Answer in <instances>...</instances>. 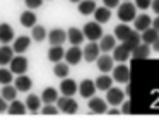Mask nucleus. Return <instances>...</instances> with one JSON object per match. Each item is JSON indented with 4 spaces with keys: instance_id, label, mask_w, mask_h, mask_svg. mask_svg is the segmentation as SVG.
Returning a JSON list of instances; mask_svg holds the SVG:
<instances>
[{
    "instance_id": "nucleus-1",
    "label": "nucleus",
    "mask_w": 159,
    "mask_h": 130,
    "mask_svg": "<svg viewBox=\"0 0 159 130\" xmlns=\"http://www.w3.org/2000/svg\"><path fill=\"white\" fill-rule=\"evenodd\" d=\"M137 7H135V3H130V0L125 3H120L118 5V19L121 21V22H130V21H134L135 17H137Z\"/></svg>"
},
{
    "instance_id": "nucleus-2",
    "label": "nucleus",
    "mask_w": 159,
    "mask_h": 130,
    "mask_svg": "<svg viewBox=\"0 0 159 130\" xmlns=\"http://www.w3.org/2000/svg\"><path fill=\"white\" fill-rule=\"evenodd\" d=\"M82 33L89 41H98L103 38V27L99 22L93 21V22H86V26L82 27Z\"/></svg>"
},
{
    "instance_id": "nucleus-3",
    "label": "nucleus",
    "mask_w": 159,
    "mask_h": 130,
    "mask_svg": "<svg viewBox=\"0 0 159 130\" xmlns=\"http://www.w3.org/2000/svg\"><path fill=\"white\" fill-rule=\"evenodd\" d=\"M57 106L62 113H67V115H74V113L79 109V104L77 101H74L72 96H62V98L57 99Z\"/></svg>"
},
{
    "instance_id": "nucleus-4",
    "label": "nucleus",
    "mask_w": 159,
    "mask_h": 130,
    "mask_svg": "<svg viewBox=\"0 0 159 130\" xmlns=\"http://www.w3.org/2000/svg\"><path fill=\"white\" fill-rule=\"evenodd\" d=\"M111 72H113V81L120 82V84L130 82V68L125 63H120V65H116V67H113Z\"/></svg>"
},
{
    "instance_id": "nucleus-5",
    "label": "nucleus",
    "mask_w": 159,
    "mask_h": 130,
    "mask_svg": "<svg viewBox=\"0 0 159 130\" xmlns=\"http://www.w3.org/2000/svg\"><path fill=\"white\" fill-rule=\"evenodd\" d=\"M99 53H101L99 44H98L96 41H91L87 46H84V50H82V58H84L86 62H96L98 57H99Z\"/></svg>"
},
{
    "instance_id": "nucleus-6",
    "label": "nucleus",
    "mask_w": 159,
    "mask_h": 130,
    "mask_svg": "<svg viewBox=\"0 0 159 130\" xmlns=\"http://www.w3.org/2000/svg\"><path fill=\"white\" fill-rule=\"evenodd\" d=\"M106 101L110 103V104H113V106L121 104V103L125 101V92L121 91L120 87H113V86H111V87L106 91Z\"/></svg>"
},
{
    "instance_id": "nucleus-7",
    "label": "nucleus",
    "mask_w": 159,
    "mask_h": 130,
    "mask_svg": "<svg viewBox=\"0 0 159 130\" xmlns=\"http://www.w3.org/2000/svg\"><path fill=\"white\" fill-rule=\"evenodd\" d=\"M67 39V31L60 29V27H55L48 33V41L52 46H62Z\"/></svg>"
},
{
    "instance_id": "nucleus-8",
    "label": "nucleus",
    "mask_w": 159,
    "mask_h": 130,
    "mask_svg": "<svg viewBox=\"0 0 159 130\" xmlns=\"http://www.w3.org/2000/svg\"><path fill=\"white\" fill-rule=\"evenodd\" d=\"M29 63H28V58H24L22 55H19V57H14L11 60V70L12 74H26V70H28Z\"/></svg>"
},
{
    "instance_id": "nucleus-9",
    "label": "nucleus",
    "mask_w": 159,
    "mask_h": 130,
    "mask_svg": "<svg viewBox=\"0 0 159 130\" xmlns=\"http://www.w3.org/2000/svg\"><path fill=\"white\" fill-rule=\"evenodd\" d=\"M96 82L91 81V79H84L82 82L79 84V94L82 96V98H93L94 92H96Z\"/></svg>"
},
{
    "instance_id": "nucleus-10",
    "label": "nucleus",
    "mask_w": 159,
    "mask_h": 130,
    "mask_svg": "<svg viewBox=\"0 0 159 130\" xmlns=\"http://www.w3.org/2000/svg\"><path fill=\"white\" fill-rule=\"evenodd\" d=\"M67 60V63L69 65H77L80 60H82V50H80L79 46H74L69 48V50L65 51V57H63Z\"/></svg>"
},
{
    "instance_id": "nucleus-11",
    "label": "nucleus",
    "mask_w": 159,
    "mask_h": 130,
    "mask_svg": "<svg viewBox=\"0 0 159 130\" xmlns=\"http://www.w3.org/2000/svg\"><path fill=\"white\" fill-rule=\"evenodd\" d=\"M60 91H62L63 96H74L77 91H79V86H77V82L74 81V79H63L62 82H60Z\"/></svg>"
},
{
    "instance_id": "nucleus-12",
    "label": "nucleus",
    "mask_w": 159,
    "mask_h": 130,
    "mask_svg": "<svg viewBox=\"0 0 159 130\" xmlns=\"http://www.w3.org/2000/svg\"><path fill=\"white\" fill-rule=\"evenodd\" d=\"M113 62H115V58L110 57V55H99V57H98V60H96V63H98L99 72L108 74V72L113 70Z\"/></svg>"
},
{
    "instance_id": "nucleus-13",
    "label": "nucleus",
    "mask_w": 159,
    "mask_h": 130,
    "mask_svg": "<svg viewBox=\"0 0 159 130\" xmlns=\"http://www.w3.org/2000/svg\"><path fill=\"white\" fill-rule=\"evenodd\" d=\"M151 26H152V19L147 16V14H140V16H137L134 19V27H135V31H139V33H144V31L149 29Z\"/></svg>"
},
{
    "instance_id": "nucleus-14",
    "label": "nucleus",
    "mask_w": 159,
    "mask_h": 130,
    "mask_svg": "<svg viewBox=\"0 0 159 130\" xmlns=\"http://www.w3.org/2000/svg\"><path fill=\"white\" fill-rule=\"evenodd\" d=\"M132 34H134V29H132L127 22H121L115 27V36H116V39H120L121 43H123L125 39H128Z\"/></svg>"
},
{
    "instance_id": "nucleus-15",
    "label": "nucleus",
    "mask_w": 159,
    "mask_h": 130,
    "mask_svg": "<svg viewBox=\"0 0 159 130\" xmlns=\"http://www.w3.org/2000/svg\"><path fill=\"white\" fill-rule=\"evenodd\" d=\"M14 86H16V89H17V91L26 92V91H29V89L33 87V81H31V77H28V75L21 74V75H17V77H16Z\"/></svg>"
},
{
    "instance_id": "nucleus-16",
    "label": "nucleus",
    "mask_w": 159,
    "mask_h": 130,
    "mask_svg": "<svg viewBox=\"0 0 159 130\" xmlns=\"http://www.w3.org/2000/svg\"><path fill=\"white\" fill-rule=\"evenodd\" d=\"M31 46V38L28 36H19L14 39V48L12 50L16 51V53H24V51H28V48Z\"/></svg>"
},
{
    "instance_id": "nucleus-17",
    "label": "nucleus",
    "mask_w": 159,
    "mask_h": 130,
    "mask_svg": "<svg viewBox=\"0 0 159 130\" xmlns=\"http://www.w3.org/2000/svg\"><path fill=\"white\" fill-rule=\"evenodd\" d=\"M89 104V109L96 115H101V113H106L108 108H106V101H103L101 98H91V101L87 103Z\"/></svg>"
},
{
    "instance_id": "nucleus-18",
    "label": "nucleus",
    "mask_w": 159,
    "mask_h": 130,
    "mask_svg": "<svg viewBox=\"0 0 159 130\" xmlns=\"http://www.w3.org/2000/svg\"><path fill=\"white\" fill-rule=\"evenodd\" d=\"M67 38H69V41L74 44V46H79L86 36H84V33L79 29V27H70V29L67 31Z\"/></svg>"
},
{
    "instance_id": "nucleus-19",
    "label": "nucleus",
    "mask_w": 159,
    "mask_h": 130,
    "mask_svg": "<svg viewBox=\"0 0 159 130\" xmlns=\"http://www.w3.org/2000/svg\"><path fill=\"white\" fill-rule=\"evenodd\" d=\"M14 39V29H12L11 24L2 22L0 24V41L2 43H11Z\"/></svg>"
},
{
    "instance_id": "nucleus-20",
    "label": "nucleus",
    "mask_w": 159,
    "mask_h": 130,
    "mask_svg": "<svg viewBox=\"0 0 159 130\" xmlns=\"http://www.w3.org/2000/svg\"><path fill=\"white\" fill-rule=\"evenodd\" d=\"M94 19L99 24L108 22L111 19V9H108V7H96V10H94Z\"/></svg>"
},
{
    "instance_id": "nucleus-21",
    "label": "nucleus",
    "mask_w": 159,
    "mask_h": 130,
    "mask_svg": "<svg viewBox=\"0 0 159 130\" xmlns=\"http://www.w3.org/2000/svg\"><path fill=\"white\" fill-rule=\"evenodd\" d=\"M36 21H38V17H36V14L33 12L31 9L24 10V12L21 14V24L24 27H34L36 26Z\"/></svg>"
},
{
    "instance_id": "nucleus-22",
    "label": "nucleus",
    "mask_w": 159,
    "mask_h": 130,
    "mask_svg": "<svg viewBox=\"0 0 159 130\" xmlns=\"http://www.w3.org/2000/svg\"><path fill=\"white\" fill-rule=\"evenodd\" d=\"M128 57H130V50H128L123 43H121L120 46L113 48V58L116 62H125V60H128Z\"/></svg>"
},
{
    "instance_id": "nucleus-23",
    "label": "nucleus",
    "mask_w": 159,
    "mask_h": 130,
    "mask_svg": "<svg viewBox=\"0 0 159 130\" xmlns=\"http://www.w3.org/2000/svg\"><path fill=\"white\" fill-rule=\"evenodd\" d=\"M58 99V92H57L55 87H46L45 91L41 92V101L45 104H52V103H57Z\"/></svg>"
},
{
    "instance_id": "nucleus-24",
    "label": "nucleus",
    "mask_w": 159,
    "mask_h": 130,
    "mask_svg": "<svg viewBox=\"0 0 159 130\" xmlns=\"http://www.w3.org/2000/svg\"><path fill=\"white\" fill-rule=\"evenodd\" d=\"M77 9L82 16H89V14H94V10H96V2L94 0H80Z\"/></svg>"
},
{
    "instance_id": "nucleus-25",
    "label": "nucleus",
    "mask_w": 159,
    "mask_h": 130,
    "mask_svg": "<svg viewBox=\"0 0 159 130\" xmlns=\"http://www.w3.org/2000/svg\"><path fill=\"white\" fill-rule=\"evenodd\" d=\"M151 55V44H137V46L132 50V57L134 58H147Z\"/></svg>"
},
{
    "instance_id": "nucleus-26",
    "label": "nucleus",
    "mask_w": 159,
    "mask_h": 130,
    "mask_svg": "<svg viewBox=\"0 0 159 130\" xmlns=\"http://www.w3.org/2000/svg\"><path fill=\"white\" fill-rule=\"evenodd\" d=\"M115 46H116V39H115L113 34H106V36L101 38V41H99L101 51H111Z\"/></svg>"
},
{
    "instance_id": "nucleus-27",
    "label": "nucleus",
    "mask_w": 159,
    "mask_h": 130,
    "mask_svg": "<svg viewBox=\"0 0 159 130\" xmlns=\"http://www.w3.org/2000/svg\"><path fill=\"white\" fill-rule=\"evenodd\" d=\"M94 82H96V87L99 89V91H108V89L113 86V77L103 74V75H99V77H98Z\"/></svg>"
},
{
    "instance_id": "nucleus-28",
    "label": "nucleus",
    "mask_w": 159,
    "mask_h": 130,
    "mask_svg": "<svg viewBox=\"0 0 159 130\" xmlns=\"http://www.w3.org/2000/svg\"><path fill=\"white\" fill-rule=\"evenodd\" d=\"M65 57V51H63L62 46H52L48 50V60L57 63V62H62V58Z\"/></svg>"
},
{
    "instance_id": "nucleus-29",
    "label": "nucleus",
    "mask_w": 159,
    "mask_h": 130,
    "mask_svg": "<svg viewBox=\"0 0 159 130\" xmlns=\"http://www.w3.org/2000/svg\"><path fill=\"white\" fill-rule=\"evenodd\" d=\"M7 113L9 115H24L26 113V103H21V101H11L7 108Z\"/></svg>"
},
{
    "instance_id": "nucleus-30",
    "label": "nucleus",
    "mask_w": 159,
    "mask_h": 130,
    "mask_svg": "<svg viewBox=\"0 0 159 130\" xmlns=\"http://www.w3.org/2000/svg\"><path fill=\"white\" fill-rule=\"evenodd\" d=\"M12 58H14V50L11 46H0V65L11 63Z\"/></svg>"
},
{
    "instance_id": "nucleus-31",
    "label": "nucleus",
    "mask_w": 159,
    "mask_h": 130,
    "mask_svg": "<svg viewBox=\"0 0 159 130\" xmlns=\"http://www.w3.org/2000/svg\"><path fill=\"white\" fill-rule=\"evenodd\" d=\"M26 108H28L29 111L36 113L39 108H41V99H39L36 94H29L28 98H26Z\"/></svg>"
},
{
    "instance_id": "nucleus-32",
    "label": "nucleus",
    "mask_w": 159,
    "mask_h": 130,
    "mask_svg": "<svg viewBox=\"0 0 159 130\" xmlns=\"http://www.w3.org/2000/svg\"><path fill=\"white\" fill-rule=\"evenodd\" d=\"M2 98H4L5 101H14V99L17 98V89H16V86L5 84L4 87H2Z\"/></svg>"
},
{
    "instance_id": "nucleus-33",
    "label": "nucleus",
    "mask_w": 159,
    "mask_h": 130,
    "mask_svg": "<svg viewBox=\"0 0 159 130\" xmlns=\"http://www.w3.org/2000/svg\"><path fill=\"white\" fill-rule=\"evenodd\" d=\"M140 38H142V41H144L145 44H152V43H154V41L159 38V33L151 26L149 29H145L144 33H142V36H140Z\"/></svg>"
},
{
    "instance_id": "nucleus-34",
    "label": "nucleus",
    "mask_w": 159,
    "mask_h": 130,
    "mask_svg": "<svg viewBox=\"0 0 159 130\" xmlns=\"http://www.w3.org/2000/svg\"><path fill=\"white\" fill-rule=\"evenodd\" d=\"M53 74L60 79H65L69 75V63H63V62H57L55 67H53Z\"/></svg>"
},
{
    "instance_id": "nucleus-35",
    "label": "nucleus",
    "mask_w": 159,
    "mask_h": 130,
    "mask_svg": "<svg viewBox=\"0 0 159 130\" xmlns=\"http://www.w3.org/2000/svg\"><path fill=\"white\" fill-rule=\"evenodd\" d=\"M140 41H142L140 34L135 33V31H134V34H132V36L128 38V39H125V41H123V44L128 48V50H130V53H132V50H134V48L137 46V44H140Z\"/></svg>"
},
{
    "instance_id": "nucleus-36",
    "label": "nucleus",
    "mask_w": 159,
    "mask_h": 130,
    "mask_svg": "<svg viewBox=\"0 0 159 130\" xmlns=\"http://www.w3.org/2000/svg\"><path fill=\"white\" fill-rule=\"evenodd\" d=\"M31 34H33V39L38 41V43H41V41L46 38V29L43 26H38V24H36V26L33 27V33Z\"/></svg>"
},
{
    "instance_id": "nucleus-37",
    "label": "nucleus",
    "mask_w": 159,
    "mask_h": 130,
    "mask_svg": "<svg viewBox=\"0 0 159 130\" xmlns=\"http://www.w3.org/2000/svg\"><path fill=\"white\" fill-rule=\"evenodd\" d=\"M12 82V70L7 68H0V84H11Z\"/></svg>"
},
{
    "instance_id": "nucleus-38",
    "label": "nucleus",
    "mask_w": 159,
    "mask_h": 130,
    "mask_svg": "<svg viewBox=\"0 0 159 130\" xmlns=\"http://www.w3.org/2000/svg\"><path fill=\"white\" fill-rule=\"evenodd\" d=\"M58 111H60L58 106H53V103H52V104H45V108L41 109L43 115H57Z\"/></svg>"
},
{
    "instance_id": "nucleus-39",
    "label": "nucleus",
    "mask_w": 159,
    "mask_h": 130,
    "mask_svg": "<svg viewBox=\"0 0 159 130\" xmlns=\"http://www.w3.org/2000/svg\"><path fill=\"white\" fill-rule=\"evenodd\" d=\"M151 5H152V0H135V7H137V9L145 10V9H149Z\"/></svg>"
},
{
    "instance_id": "nucleus-40",
    "label": "nucleus",
    "mask_w": 159,
    "mask_h": 130,
    "mask_svg": "<svg viewBox=\"0 0 159 130\" xmlns=\"http://www.w3.org/2000/svg\"><path fill=\"white\" fill-rule=\"evenodd\" d=\"M24 2L28 5V9H31V10H34V9L43 5V0H24Z\"/></svg>"
},
{
    "instance_id": "nucleus-41",
    "label": "nucleus",
    "mask_w": 159,
    "mask_h": 130,
    "mask_svg": "<svg viewBox=\"0 0 159 130\" xmlns=\"http://www.w3.org/2000/svg\"><path fill=\"white\" fill-rule=\"evenodd\" d=\"M103 3L108 9H116V7L120 5V0H103Z\"/></svg>"
},
{
    "instance_id": "nucleus-42",
    "label": "nucleus",
    "mask_w": 159,
    "mask_h": 130,
    "mask_svg": "<svg viewBox=\"0 0 159 130\" xmlns=\"http://www.w3.org/2000/svg\"><path fill=\"white\" fill-rule=\"evenodd\" d=\"M132 111V103L130 101H123V106H121V113L123 115H128Z\"/></svg>"
},
{
    "instance_id": "nucleus-43",
    "label": "nucleus",
    "mask_w": 159,
    "mask_h": 130,
    "mask_svg": "<svg viewBox=\"0 0 159 130\" xmlns=\"http://www.w3.org/2000/svg\"><path fill=\"white\" fill-rule=\"evenodd\" d=\"M7 108H9L7 101H5L4 98H0V113H4V111H7Z\"/></svg>"
},
{
    "instance_id": "nucleus-44",
    "label": "nucleus",
    "mask_w": 159,
    "mask_h": 130,
    "mask_svg": "<svg viewBox=\"0 0 159 130\" xmlns=\"http://www.w3.org/2000/svg\"><path fill=\"white\" fill-rule=\"evenodd\" d=\"M151 7H152V10L159 16V0H152V5Z\"/></svg>"
},
{
    "instance_id": "nucleus-45",
    "label": "nucleus",
    "mask_w": 159,
    "mask_h": 130,
    "mask_svg": "<svg viewBox=\"0 0 159 130\" xmlns=\"http://www.w3.org/2000/svg\"><path fill=\"white\" fill-rule=\"evenodd\" d=\"M108 115H120V113H121V109H118L116 108V106H115V108H111V109H108Z\"/></svg>"
},
{
    "instance_id": "nucleus-46",
    "label": "nucleus",
    "mask_w": 159,
    "mask_h": 130,
    "mask_svg": "<svg viewBox=\"0 0 159 130\" xmlns=\"http://www.w3.org/2000/svg\"><path fill=\"white\" fill-rule=\"evenodd\" d=\"M152 27H154V29L159 33V16L156 17V19H152Z\"/></svg>"
},
{
    "instance_id": "nucleus-47",
    "label": "nucleus",
    "mask_w": 159,
    "mask_h": 130,
    "mask_svg": "<svg viewBox=\"0 0 159 130\" xmlns=\"http://www.w3.org/2000/svg\"><path fill=\"white\" fill-rule=\"evenodd\" d=\"M152 48H154V51H156V53H159V38L154 41V43H152Z\"/></svg>"
},
{
    "instance_id": "nucleus-48",
    "label": "nucleus",
    "mask_w": 159,
    "mask_h": 130,
    "mask_svg": "<svg viewBox=\"0 0 159 130\" xmlns=\"http://www.w3.org/2000/svg\"><path fill=\"white\" fill-rule=\"evenodd\" d=\"M70 2H74V3H79V2H80V0H70Z\"/></svg>"
},
{
    "instance_id": "nucleus-49",
    "label": "nucleus",
    "mask_w": 159,
    "mask_h": 130,
    "mask_svg": "<svg viewBox=\"0 0 159 130\" xmlns=\"http://www.w3.org/2000/svg\"><path fill=\"white\" fill-rule=\"evenodd\" d=\"M125 2H128V0H125Z\"/></svg>"
}]
</instances>
